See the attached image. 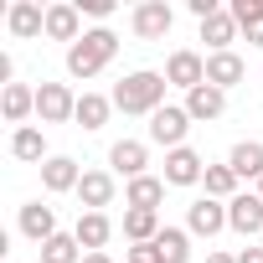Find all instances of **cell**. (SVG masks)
Returning <instances> with one entry per match:
<instances>
[{"mask_svg": "<svg viewBox=\"0 0 263 263\" xmlns=\"http://www.w3.org/2000/svg\"><path fill=\"white\" fill-rule=\"evenodd\" d=\"M114 52H119V36L108 26H93V31H83V42L67 47V72L72 78H98L114 62Z\"/></svg>", "mask_w": 263, "mask_h": 263, "instance_id": "obj_1", "label": "cell"}, {"mask_svg": "<svg viewBox=\"0 0 263 263\" xmlns=\"http://www.w3.org/2000/svg\"><path fill=\"white\" fill-rule=\"evenodd\" d=\"M165 72H129L119 88H114V108L119 114H155L165 108Z\"/></svg>", "mask_w": 263, "mask_h": 263, "instance_id": "obj_2", "label": "cell"}, {"mask_svg": "<svg viewBox=\"0 0 263 263\" xmlns=\"http://www.w3.org/2000/svg\"><path fill=\"white\" fill-rule=\"evenodd\" d=\"M129 26H135V36H140V42H165V36H171V26H176V11L165 6V0H140L135 16H129Z\"/></svg>", "mask_w": 263, "mask_h": 263, "instance_id": "obj_3", "label": "cell"}, {"mask_svg": "<svg viewBox=\"0 0 263 263\" xmlns=\"http://www.w3.org/2000/svg\"><path fill=\"white\" fill-rule=\"evenodd\" d=\"M36 119L42 124H67L78 119V93L67 83H42L36 88Z\"/></svg>", "mask_w": 263, "mask_h": 263, "instance_id": "obj_4", "label": "cell"}, {"mask_svg": "<svg viewBox=\"0 0 263 263\" xmlns=\"http://www.w3.org/2000/svg\"><path fill=\"white\" fill-rule=\"evenodd\" d=\"M186 129H191V114H186V108H176V103H165V108H155V114H150V140H155V145H165V155L186 145Z\"/></svg>", "mask_w": 263, "mask_h": 263, "instance_id": "obj_5", "label": "cell"}, {"mask_svg": "<svg viewBox=\"0 0 263 263\" xmlns=\"http://www.w3.org/2000/svg\"><path fill=\"white\" fill-rule=\"evenodd\" d=\"M165 83L171 88H201L206 83V57L201 52H191V47H181V52H171V62H165Z\"/></svg>", "mask_w": 263, "mask_h": 263, "instance_id": "obj_6", "label": "cell"}, {"mask_svg": "<svg viewBox=\"0 0 263 263\" xmlns=\"http://www.w3.org/2000/svg\"><path fill=\"white\" fill-rule=\"evenodd\" d=\"M222 227H227V201L201 196V201L186 206V232H191V237H217Z\"/></svg>", "mask_w": 263, "mask_h": 263, "instance_id": "obj_7", "label": "cell"}, {"mask_svg": "<svg viewBox=\"0 0 263 263\" xmlns=\"http://www.w3.org/2000/svg\"><path fill=\"white\" fill-rule=\"evenodd\" d=\"M227 227L242 232V237L263 232V196H258V191H237V196L227 201Z\"/></svg>", "mask_w": 263, "mask_h": 263, "instance_id": "obj_8", "label": "cell"}, {"mask_svg": "<svg viewBox=\"0 0 263 263\" xmlns=\"http://www.w3.org/2000/svg\"><path fill=\"white\" fill-rule=\"evenodd\" d=\"M6 26H11L16 42H36V36H47V11L36 6V0H16V6L6 11Z\"/></svg>", "mask_w": 263, "mask_h": 263, "instance_id": "obj_9", "label": "cell"}, {"mask_svg": "<svg viewBox=\"0 0 263 263\" xmlns=\"http://www.w3.org/2000/svg\"><path fill=\"white\" fill-rule=\"evenodd\" d=\"M47 36L52 42H83V11L72 6V0H57V6H47Z\"/></svg>", "mask_w": 263, "mask_h": 263, "instance_id": "obj_10", "label": "cell"}, {"mask_svg": "<svg viewBox=\"0 0 263 263\" xmlns=\"http://www.w3.org/2000/svg\"><path fill=\"white\" fill-rule=\"evenodd\" d=\"M201 176H206V160H201L191 145H181V150L165 155V186H196Z\"/></svg>", "mask_w": 263, "mask_h": 263, "instance_id": "obj_11", "label": "cell"}, {"mask_svg": "<svg viewBox=\"0 0 263 263\" xmlns=\"http://www.w3.org/2000/svg\"><path fill=\"white\" fill-rule=\"evenodd\" d=\"M16 227H21V237L47 242V237H57V212H52V206H42V201H26V206H21V217H16Z\"/></svg>", "mask_w": 263, "mask_h": 263, "instance_id": "obj_12", "label": "cell"}, {"mask_svg": "<svg viewBox=\"0 0 263 263\" xmlns=\"http://www.w3.org/2000/svg\"><path fill=\"white\" fill-rule=\"evenodd\" d=\"M222 108H227V93H222V88H212V83H201V88H191V93H186V114H191V124L222 119Z\"/></svg>", "mask_w": 263, "mask_h": 263, "instance_id": "obj_13", "label": "cell"}, {"mask_svg": "<svg viewBox=\"0 0 263 263\" xmlns=\"http://www.w3.org/2000/svg\"><path fill=\"white\" fill-rule=\"evenodd\" d=\"M78 181H83V171H78V160H72V155H52V160L42 165V186H47L52 196L78 191Z\"/></svg>", "mask_w": 263, "mask_h": 263, "instance_id": "obj_14", "label": "cell"}, {"mask_svg": "<svg viewBox=\"0 0 263 263\" xmlns=\"http://www.w3.org/2000/svg\"><path fill=\"white\" fill-rule=\"evenodd\" d=\"M108 165H114L119 176H129V181H140L145 165H150V150H145L140 140H119V145L108 150Z\"/></svg>", "mask_w": 263, "mask_h": 263, "instance_id": "obj_15", "label": "cell"}, {"mask_svg": "<svg viewBox=\"0 0 263 263\" xmlns=\"http://www.w3.org/2000/svg\"><path fill=\"white\" fill-rule=\"evenodd\" d=\"M165 201V176H140L124 186V206H140V212H160Z\"/></svg>", "mask_w": 263, "mask_h": 263, "instance_id": "obj_16", "label": "cell"}, {"mask_svg": "<svg viewBox=\"0 0 263 263\" xmlns=\"http://www.w3.org/2000/svg\"><path fill=\"white\" fill-rule=\"evenodd\" d=\"M0 114H6V124H21V129H26V119L36 114V88L11 83L6 93H0Z\"/></svg>", "mask_w": 263, "mask_h": 263, "instance_id": "obj_17", "label": "cell"}, {"mask_svg": "<svg viewBox=\"0 0 263 263\" xmlns=\"http://www.w3.org/2000/svg\"><path fill=\"white\" fill-rule=\"evenodd\" d=\"M242 72H248V67H242V57H237V52H212V57H206V83H212V88H222V93H227V88H237V83H242Z\"/></svg>", "mask_w": 263, "mask_h": 263, "instance_id": "obj_18", "label": "cell"}, {"mask_svg": "<svg viewBox=\"0 0 263 263\" xmlns=\"http://www.w3.org/2000/svg\"><path fill=\"white\" fill-rule=\"evenodd\" d=\"M78 201H83L88 212H103V206L114 201V176H108V171H83V181H78Z\"/></svg>", "mask_w": 263, "mask_h": 263, "instance_id": "obj_19", "label": "cell"}, {"mask_svg": "<svg viewBox=\"0 0 263 263\" xmlns=\"http://www.w3.org/2000/svg\"><path fill=\"white\" fill-rule=\"evenodd\" d=\"M78 242L88 248V253H103V242L114 237V222H108V212H78Z\"/></svg>", "mask_w": 263, "mask_h": 263, "instance_id": "obj_20", "label": "cell"}, {"mask_svg": "<svg viewBox=\"0 0 263 263\" xmlns=\"http://www.w3.org/2000/svg\"><path fill=\"white\" fill-rule=\"evenodd\" d=\"M227 165L237 171V181H263V145L258 140H237L232 155H227Z\"/></svg>", "mask_w": 263, "mask_h": 263, "instance_id": "obj_21", "label": "cell"}, {"mask_svg": "<svg viewBox=\"0 0 263 263\" xmlns=\"http://www.w3.org/2000/svg\"><path fill=\"white\" fill-rule=\"evenodd\" d=\"M11 155L16 160H26V165H47L52 155H47V135H42V129H16V135H11Z\"/></svg>", "mask_w": 263, "mask_h": 263, "instance_id": "obj_22", "label": "cell"}, {"mask_svg": "<svg viewBox=\"0 0 263 263\" xmlns=\"http://www.w3.org/2000/svg\"><path fill=\"white\" fill-rule=\"evenodd\" d=\"M201 42H206L212 52H232V42H237V21H232V11L206 16V21H201Z\"/></svg>", "mask_w": 263, "mask_h": 263, "instance_id": "obj_23", "label": "cell"}, {"mask_svg": "<svg viewBox=\"0 0 263 263\" xmlns=\"http://www.w3.org/2000/svg\"><path fill=\"white\" fill-rule=\"evenodd\" d=\"M232 21H237V31L253 42V47H263V0H232Z\"/></svg>", "mask_w": 263, "mask_h": 263, "instance_id": "obj_24", "label": "cell"}, {"mask_svg": "<svg viewBox=\"0 0 263 263\" xmlns=\"http://www.w3.org/2000/svg\"><path fill=\"white\" fill-rule=\"evenodd\" d=\"M165 227H160V212H140V206H129L124 212V237L129 242H155Z\"/></svg>", "mask_w": 263, "mask_h": 263, "instance_id": "obj_25", "label": "cell"}, {"mask_svg": "<svg viewBox=\"0 0 263 263\" xmlns=\"http://www.w3.org/2000/svg\"><path fill=\"white\" fill-rule=\"evenodd\" d=\"M42 263H83V242L78 232H57L42 242Z\"/></svg>", "mask_w": 263, "mask_h": 263, "instance_id": "obj_26", "label": "cell"}, {"mask_svg": "<svg viewBox=\"0 0 263 263\" xmlns=\"http://www.w3.org/2000/svg\"><path fill=\"white\" fill-rule=\"evenodd\" d=\"M108 114H114V98H103V93H83L78 98V124L83 129H103Z\"/></svg>", "mask_w": 263, "mask_h": 263, "instance_id": "obj_27", "label": "cell"}, {"mask_svg": "<svg viewBox=\"0 0 263 263\" xmlns=\"http://www.w3.org/2000/svg\"><path fill=\"white\" fill-rule=\"evenodd\" d=\"M201 181H206V196H212V201H232V196H237V171H232V165H206Z\"/></svg>", "mask_w": 263, "mask_h": 263, "instance_id": "obj_28", "label": "cell"}, {"mask_svg": "<svg viewBox=\"0 0 263 263\" xmlns=\"http://www.w3.org/2000/svg\"><path fill=\"white\" fill-rule=\"evenodd\" d=\"M155 248H160L165 263H191V232H181V227H165L155 237Z\"/></svg>", "mask_w": 263, "mask_h": 263, "instance_id": "obj_29", "label": "cell"}, {"mask_svg": "<svg viewBox=\"0 0 263 263\" xmlns=\"http://www.w3.org/2000/svg\"><path fill=\"white\" fill-rule=\"evenodd\" d=\"M129 263H165V258H160L155 242H135V248H129Z\"/></svg>", "mask_w": 263, "mask_h": 263, "instance_id": "obj_30", "label": "cell"}, {"mask_svg": "<svg viewBox=\"0 0 263 263\" xmlns=\"http://www.w3.org/2000/svg\"><path fill=\"white\" fill-rule=\"evenodd\" d=\"M72 6H78L83 16H98V21H103V16H114V0H72Z\"/></svg>", "mask_w": 263, "mask_h": 263, "instance_id": "obj_31", "label": "cell"}, {"mask_svg": "<svg viewBox=\"0 0 263 263\" xmlns=\"http://www.w3.org/2000/svg\"><path fill=\"white\" fill-rule=\"evenodd\" d=\"M237 263H263V248H242V253H237Z\"/></svg>", "mask_w": 263, "mask_h": 263, "instance_id": "obj_32", "label": "cell"}, {"mask_svg": "<svg viewBox=\"0 0 263 263\" xmlns=\"http://www.w3.org/2000/svg\"><path fill=\"white\" fill-rule=\"evenodd\" d=\"M206 263H237L232 253H206Z\"/></svg>", "mask_w": 263, "mask_h": 263, "instance_id": "obj_33", "label": "cell"}, {"mask_svg": "<svg viewBox=\"0 0 263 263\" xmlns=\"http://www.w3.org/2000/svg\"><path fill=\"white\" fill-rule=\"evenodd\" d=\"M83 263H114L108 253H83Z\"/></svg>", "mask_w": 263, "mask_h": 263, "instance_id": "obj_34", "label": "cell"}, {"mask_svg": "<svg viewBox=\"0 0 263 263\" xmlns=\"http://www.w3.org/2000/svg\"><path fill=\"white\" fill-rule=\"evenodd\" d=\"M258 196H263V181H258Z\"/></svg>", "mask_w": 263, "mask_h": 263, "instance_id": "obj_35", "label": "cell"}]
</instances>
